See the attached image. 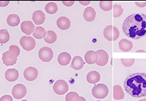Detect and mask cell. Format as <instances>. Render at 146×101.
<instances>
[{
	"label": "cell",
	"mask_w": 146,
	"mask_h": 101,
	"mask_svg": "<svg viewBox=\"0 0 146 101\" xmlns=\"http://www.w3.org/2000/svg\"><path fill=\"white\" fill-rule=\"evenodd\" d=\"M124 34L133 39H139L146 36V15L133 14L128 16L123 24Z\"/></svg>",
	"instance_id": "1"
},
{
	"label": "cell",
	"mask_w": 146,
	"mask_h": 101,
	"mask_svg": "<svg viewBox=\"0 0 146 101\" xmlns=\"http://www.w3.org/2000/svg\"><path fill=\"white\" fill-rule=\"evenodd\" d=\"M123 86L127 93L133 98L146 96V73L131 74L125 78Z\"/></svg>",
	"instance_id": "2"
},
{
	"label": "cell",
	"mask_w": 146,
	"mask_h": 101,
	"mask_svg": "<svg viewBox=\"0 0 146 101\" xmlns=\"http://www.w3.org/2000/svg\"><path fill=\"white\" fill-rule=\"evenodd\" d=\"M104 36L108 41H116L120 36V31L118 28L113 25H108L104 28Z\"/></svg>",
	"instance_id": "3"
},
{
	"label": "cell",
	"mask_w": 146,
	"mask_h": 101,
	"mask_svg": "<svg viewBox=\"0 0 146 101\" xmlns=\"http://www.w3.org/2000/svg\"><path fill=\"white\" fill-rule=\"evenodd\" d=\"M109 90L108 86L105 84L100 83L95 85L92 89V95L94 98H98V99H103L105 98L108 95Z\"/></svg>",
	"instance_id": "4"
},
{
	"label": "cell",
	"mask_w": 146,
	"mask_h": 101,
	"mask_svg": "<svg viewBox=\"0 0 146 101\" xmlns=\"http://www.w3.org/2000/svg\"><path fill=\"white\" fill-rule=\"evenodd\" d=\"M20 44L25 51H30L35 48L36 41L33 37L24 36L20 39Z\"/></svg>",
	"instance_id": "5"
},
{
	"label": "cell",
	"mask_w": 146,
	"mask_h": 101,
	"mask_svg": "<svg viewBox=\"0 0 146 101\" xmlns=\"http://www.w3.org/2000/svg\"><path fill=\"white\" fill-rule=\"evenodd\" d=\"M53 89L57 95H62L66 93L68 90V85L64 80H58L54 84Z\"/></svg>",
	"instance_id": "6"
},
{
	"label": "cell",
	"mask_w": 146,
	"mask_h": 101,
	"mask_svg": "<svg viewBox=\"0 0 146 101\" xmlns=\"http://www.w3.org/2000/svg\"><path fill=\"white\" fill-rule=\"evenodd\" d=\"M54 53L52 49L48 47H43L38 51V57L44 62H49L52 60Z\"/></svg>",
	"instance_id": "7"
},
{
	"label": "cell",
	"mask_w": 146,
	"mask_h": 101,
	"mask_svg": "<svg viewBox=\"0 0 146 101\" xmlns=\"http://www.w3.org/2000/svg\"><path fill=\"white\" fill-rule=\"evenodd\" d=\"M2 61L3 63L7 66L13 65L17 63V56L11 51H7L3 53Z\"/></svg>",
	"instance_id": "8"
},
{
	"label": "cell",
	"mask_w": 146,
	"mask_h": 101,
	"mask_svg": "<svg viewBox=\"0 0 146 101\" xmlns=\"http://www.w3.org/2000/svg\"><path fill=\"white\" fill-rule=\"evenodd\" d=\"M27 94V88L21 83L17 84L12 88V95L16 99H21Z\"/></svg>",
	"instance_id": "9"
},
{
	"label": "cell",
	"mask_w": 146,
	"mask_h": 101,
	"mask_svg": "<svg viewBox=\"0 0 146 101\" xmlns=\"http://www.w3.org/2000/svg\"><path fill=\"white\" fill-rule=\"evenodd\" d=\"M24 76L28 81H33L38 76V70L34 67H28L24 71Z\"/></svg>",
	"instance_id": "10"
},
{
	"label": "cell",
	"mask_w": 146,
	"mask_h": 101,
	"mask_svg": "<svg viewBox=\"0 0 146 101\" xmlns=\"http://www.w3.org/2000/svg\"><path fill=\"white\" fill-rule=\"evenodd\" d=\"M21 30L23 33L27 35H30L33 34L35 30V26L34 23L30 21H24L21 24Z\"/></svg>",
	"instance_id": "11"
},
{
	"label": "cell",
	"mask_w": 146,
	"mask_h": 101,
	"mask_svg": "<svg viewBox=\"0 0 146 101\" xmlns=\"http://www.w3.org/2000/svg\"><path fill=\"white\" fill-rule=\"evenodd\" d=\"M98 55V60L96 64L99 66H104L107 64L108 61V54L106 51L102 49L98 50L96 51Z\"/></svg>",
	"instance_id": "12"
},
{
	"label": "cell",
	"mask_w": 146,
	"mask_h": 101,
	"mask_svg": "<svg viewBox=\"0 0 146 101\" xmlns=\"http://www.w3.org/2000/svg\"><path fill=\"white\" fill-rule=\"evenodd\" d=\"M85 61L88 64H94L96 63L98 60V55L96 51H88L86 53L85 55Z\"/></svg>",
	"instance_id": "13"
},
{
	"label": "cell",
	"mask_w": 146,
	"mask_h": 101,
	"mask_svg": "<svg viewBox=\"0 0 146 101\" xmlns=\"http://www.w3.org/2000/svg\"><path fill=\"white\" fill-rule=\"evenodd\" d=\"M32 19L36 25H41L45 21V14L41 10H36L33 13Z\"/></svg>",
	"instance_id": "14"
},
{
	"label": "cell",
	"mask_w": 146,
	"mask_h": 101,
	"mask_svg": "<svg viewBox=\"0 0 146 101\" xmlns=\"http://www.w3.org/2000/svg\"><path fill=\"white\" fill-rule=\"evenodd\" d=\"M96 12L95 9L93 7H87L84 11V18L85 20L88 22L93 21L96 18Z\"/></svg>",
	"instance_id": "15"
},
{
	"label": "cell",
	"mask_w": 146,
	"mask_h": 101,
	"mask_svg": "<svg viewBox=\"0 0 146 101\" xmlns=\"http://www.w3.org/2000/svg\"><path fill=\"white\" fill-rule=\"evenodd\" d=\"M57 26L61 30H67L71 26V21L67 17H61L56 21Z\"/></svg>",
	"instance_id": "16"
},
{
	"label": "cell",
	"mask_w": 146,
	"mask_h": 101,
	"mask_svg": "<svg viewBox=\"0 0 146 101\" xmlns=\"http://www.w3.org/2000/svg\"><path fill=\"white\" fill-rule=\"evenodd\" d=\"M19 78V71L15 68H10L5 72V78L9 82L16 81Z\"/></svg>",
	"instance_id": "17"
},
{
	"label": "cell",
	"mask_w": 146,
	"mask_h": 101,
	"mask_svg": "<svg viewBox=\"0 0 146 101\" xmlns=\"http://www.w3.org/2000/svg\"><path fill=\"white\" fill-rule=\"evenodd\" d=\"M118 46L123 52H128L132 49L133 45L131 41L125 39V38H123L118 43Z\"/></svg>",
	"instance_id": "18"
},
{
	"label": "cell",
	"mask_w": 146,
	"mask_h": 101,
	"mask_svg": "<svg viewBox=\"0 0 146 101\" xmlns=\"http://www.w3.org/2000/svg\"><path fill=\"white\" fill-rule=\"evenodd\" d=\"M101 79V75L98 72L96 71H90L86 76V80L89 83L95 84L98 83Z\"/></svg>",
	"instance_id": "19"
},
{
	"label": "cell",
	"mask_w": 146,
	"mask_h": 101,
	"mask_svg": "<svg viewBox=\"0 0 146 101\" xmlns=\"http://www.w3.org/2000/svg\"><path fill=\"white\" fill-rule=\"evenodd\" d=\"M71 61V55L67 52L61 53L58 56V62L61 65H67Z\"/></svg>",
	"instance_id": "20"
},
{
	"label": "cell",
	"mask_w": 146,
	"mask_h": 101,
	"mask_svg": "<svg viewBox=\"0 0 146 101\" xmlns=\"http://www.w3.org/2000/svg\"><path fill=\"white\" fill-rule=\"evenodd\" d=\"M84 61L83 58L79 55H76L74 57L71 61V67L76 71H79L84 67Z\"/></svg>",
	"instance_id": "21"
},
{
	"label": "cell",
	"mask_w": 146,
	"mask_h": 101,
	"mask_svg": "<svg viewBox=\"0 0 146 101\" xmlns=\"http://www.w3.org/2000/svg\"><path fill=\"white\" fill-rule=\"evenodd\" d=\"M7 22L8 25H9L10 26H17L19 24L20 18L17 14H10L7 17Z\"/></svg>",
	"instance_id": "22"
},
{
	"label": "cell",
	"mask_w": 146,
	"mask_h": 101,
	"mask_svg": "<svg viewBox=\"0 0 146 101\" xmlns=\"http://www.w3.org/2000/svg\"><path fill=\"white\" fill-rule=\"evenodd\" d=\"M124 95L123 90L121 85H115L113 86V98L115 100H122L123 99Z\"/></svg>",
	"instance_id": "23"
},
{
	"label": "cell",
	"mask_w": 146,
	"mask_h": 101,
	"mask_svg": "<svg viewBox=\"0 0 146 101\" xmlns=\"http://www.w3.org/2000/svg\"><path fill=\"white\" fill-rule=\"evenodd\" d=\"M33 35H34V38H37V39H41V38H45L46 35V31L43 27L37 26L35 28Z\"/></svg>",
	"instance_id": "24"
},
{
	"label": "cell",
	"mask_w": 146,
	"mask_h": 101,
	"mask_svg": "<svg viewBox=\"0 0 146 101\" xmlns=\"http://www.w3.org/2000/svg\"><path fill=\"white\" fill-rule=\"evenodd\" d=\"M44 41L46 43H48V44H54L57 39L56 34L54 31L49 30V31H46V35L45 38H44Z\"/></svg>",
	"instance_id": "25"
},
{
	"label": "cell",
	"mask_w": 146,
	"mask_h": 101,
	"mask_svg": "<svg viewBox=\"0 0 146 101\" xmlns=\"http://www.w3.org/2000/svg\"><path fill=\"white\" fill-rule=\"evenodd\" d=\"M45 10L48 14H54L56 13L57 11H58V6H57L56 3L51 1V2H48L46 5Z\"/></svg>",
	"instance_id": "26"
},
{
	"label": "cell",
	"mask_w": 146,
	"mask_h": 101,
	"mask_svg": "<svg viewBox=\"0 0 146 101\" xmlns=\"http://www.w3.org/2000/svg\"><path fill=\"white\" fill-rule=\"evenodd\" d=\"M10 38L9 34L7 29L0 30V44H6Z\"/></svg>",
	"instance_id": "27"
},
{
	"label": "cell",
	"mask_w": 146,
	"mask_h": 101,
	"mask_svg": "<svg viewBox=\"0 0 146 101\" xmlns=\"http://www.w3.org/2000/svg\"><path fill=\"white\" fill-rule=\"evenodd\" d=\"M99 5L101 9L105 11H109L113 7L112 1H101L99 2Z\"/></svg>",
	"instance_id": "28"
},
{
	"label": "cell",
	"mask_w": 146,
	"mask_h": 101,
	"mask_svg": "<svg viewBox=\"0 0 146 101\" xmlns=\"http://www.w3.org/2000/svg\"><path fill=\"white\" fill-rule=\"evenodd\" d=\"M113 15L114 18H118V17H121L122 15L123 12V9L119 4H114L113 7Z\"/></svg>",
	"instance_id": "29"
},
{
	"label": "cell",
	"mask_w": 146,
	"mask_h": 101,
	"mask_svg": "<svg viewBox=\"0 0 146 101\" xmlns=\"http://www.w3.org/2000/svg\"><path fill=\"white\" fill-rule=\"evenodd\" d=\"M79 96L76 92H70L66 95V101H76L77 98Z\"/></svg>",
	"instance_id": "30"
},
{
	"label": "cell",
	"mask_w": 146,
	"mask_h": 101,
	"mask_svg": "<svg viewBox=\"0 0 146 101\" xmlns=\"http://www.w3.org/2000/svg\"><path fill=\"white\" fill-rule=\"evenodd\" d=\"M121 63L125 67H131L135 62L134 58H121Z\"/></svg>",
	"instance_id": "31"
},
{
	"label": "cell",
	"mask_w": 146,
	"mask_h": 101,
	"mask_svg": "<svg viewBox=\"0 0 146 101\" xmlns=\"http://www.w3.org/2000/svg\"><path fill=\"white\" fill-rule=\"evenodd\" d=\"M9 51H11V52L14 53L15 54V55H17V57H18L19 55V54H20L19 48V47L17 46H16V45L10 46Z\"/></svg>",
	"instance_id": "32"
},
{
	"label": "cell",
	"mask_w": 146,
	"mask_h": 101,
	"mask_svg": "<svg viewBox=\"0 0 146 101\" xmlns=\"http://www.w3.org/2000/svg\"><path fill=\"white\" fill-rule=\"evenodd\" d=\"M0 101H13V98L11 95H5L0 98Z\"/></svg>",
	"instance_id": "33"
},
{
	"label": "cell",
	"mask_w": 146,
	"mask_h": 101,
	"mask_svg": "<svg viewBox=\"0 0 146 101\" xmlns=\"http://www.w3.org/2000/svg\"><path fill=\"white\" fill-rule=\"evenodd\" d=\"M135 4H136V6H138V7H145L146 6V1H135Z\"/></svg>",
	"instance_id": "34"
},
{
	"label": "cell",
	"mask_w": 146,
	"mask_h": 101,
	"mask_svg": "<svg viewBox=\"0 0 146 101\" xmlns=\"http://www.w3.org/2000/svg\"><path fill=\"white\" fill-rule=\"evenodd\" d=\"M62 3L64 4V5L66 6V7H71V6H72L73 4H74V1H63Z\"/></svg>",
	"instance_id": "35"
},
{
	"label": "cell",
	"mask_w": 146,
	"mask_h": 101,
	"mask_svg": "<svg viewBox=\"0 0 146 101\" xmlns=\"http://www.w3.org/2000/svg\"><path fill=\"white\" fill-rule=\"evenodd\" d=\"M9 4V1H0V7H7Z\"/></svg>",
	"instance_id": "36"
},
{
	"label": "cell",
	"mask_w": 146,
	"mask_h": 101,
	"mask_svg": "<svg viewBox=\"0 0 146 101\" xmlns=\"http://www.w3.org/2000/svg\"><path fill=\"white\" fill-rule=\"evenodd\" d=\"M76 101H86V100L85 98H84V97L78 96V98H77L76 100Z\"/></svg>",
	"instance_id": "37"
},
{
	"label": "cell",
	"mask_w": 146,
	"mask_h": 101,
	"mask_svg": "<svg viewBox=\"0 0 146 101\" xmlns=\"http://www.w3.org/2000/svg\"><path fill=\"white\" fill-rule=\"evenodd\" d=\"M79 2L81 3V4H82L83 5H88V4H90V3H91V1H80Z\"/></svg>",
	"instance_id": "38"
},
{
	"label": "cell",
	"mask_w": 146,
	"mask_h": 101,
	"mask_svg": "<svg viewBox=\"0 0 146 101\" xmlns=\"http://www.w3.org/2000/svg\"><path fill=\"white\" fill-rule=\"evenodd\" d=\"M135 53H146V51H144V50L140 49V50H138V51H135Z\"/></svg>",
	"instance_id": "39"
},
{
	"label": "cell",
	"mask_w": 146,
	"mask_h": 101,
	"mask_svg": "<svg viewBox=\"0 0 146 101\" xmlns=\"http://www.w3.org/2000/svg\"><path fill=\"white\" fill-rule=\"evenodd\" d=\"M138 101H146V98H144V99H142V100H140Z\"/></svg>",
	"instance_id": "40"
},
{
	"label": "cell",
	"mask_w": 146,
	"mask_h": 101,
	"mask_svg": "<svg viewBox=\"0 0 146 101\" xmlns=\"http://www.w3.org/2000/svg\"><path fill=\"white\" fill-rule=\"evenodd\" d=\"M21 101H28V100H21Z\"/></svg>",
	"instance_id": "41"
},
{
	"label": "cell",
	"mask_w": 146,
	"mask_h": 101,
	"mask_svg": "<svg viewBox=\"0 0 146 101\" xmlns=\"http://www.w3.org/2000/svg\"><path fill=\"white\" fill-rule=\"evenodd\" d=\"M97 101H101V100H97Z\"/></svg>",
	"instance_id": "42"
}]
</instances>
